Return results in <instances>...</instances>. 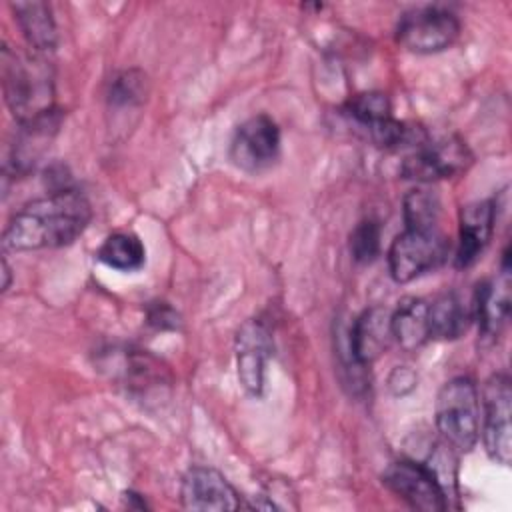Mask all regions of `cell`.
Wrapping results in <instances>:
<instances>
[{"mask_svg":"<svg viewBox=\"0 0 512 512\" xmlns=\"http://www.w3.org/2000/svg\"><path fill=\"white\" fill-rule=\"evenodd\" d=\"M90 220L92 206L80 190H52L12 216L2 244L18 252L68 246L88 228Z\"/></svg>","mask_w":512,"mask_h":512,"instance_id":"1","label":"cell"},{"mask_svg":"<svg viewBox=\"0 0 512 512\" xmlns=\"http://www.w3.org/2000/svg\"><path fill=\"white\" fill-rule=\"evenodd\" d=\"M2 90L18 124L38 122L56 112L50 64L38 52L22 54L2 46Z\"/></svg>","mask_w":512,"mask_h":512,"instance_id":"2","label":"cell"},{"mask_svg":"<svg viewBox=\"0 0 512 512\" xmlns=\"http://www.w3.org/2000/svg\"><path fill=\"white\" fill-rule=\"evenodd\" d=\"M436 428L450 450L470 452L480 438V400L474 380L456 376L436 398Z\"/></svg>","mask_w":512,"mask_h":512,"instance_id":"3","label":"cell"},{"mask_svg":"<svg viewBox=\"0 0 512 512\" xmlns=\"http://www.w3.org/2000/svg\"><path fill=\"white\" fill-rule=\"evenodd\" d=\"M472 162L466 142L458 136H444L418 142L400 166V174L414 182H434L464 172Z\"/></svg>","mask_w":512,"mask_h":512,"instance_id":"4","label":"cell"},{"mask_svg":"<svg viewBox=\"0 0 512 512\" xmlns=\"http://www.w3.org/2000/svg\"><path fill=\"white\" fill-rule=\"evenodd\" d=\"M460 34L458 18L438 6H424L406 12L396 26V40L402 48L416 54L442 52Z\"/></svg>","mask_w":512,"mask_h":512,"instance_id":"5","label":"cell"},{"mask_svg":"<svg viewBox=\"0 0 512 512\" xmlns=\"http://www.w3.org/2000/svg\"><path fill=\"white\" fill-rule=\"evenodd\" d=\"M448 254V242L438 230L406 228L398 234L388 250L390 276L406 284L420 274L436 268Z\"/></svg>","mask_w":512,"mask_h":512,"instance_id":"6","label":"cell"},{"mask_svg":"<svg viewBox=\"0 0 512 512\" xmlns=\"http://www.w3.org/2000/svg\"><path fill=\"white\" fill-rule=\"evenodd\" d=\"M482 440L488 456L508 466L512 456V388L504 372L492 374L482 390Z\"/></svg>","mask_w":512,"mask_h":512,"instance_id":"7","label":"cell"},{"mask_svg":"<svg viewBox=\"0 0 512 512\" xmlns=\"http://www.w3.org/2000/svg\"><path fill=\"white\" fill-rule=\"evenodd\" d=\"M384 486L408 506L422 512H444L448 494L434 470L424 462L396 460L382 472Z\"/></svg>","mask_w":512,"mask_h":512,"instance_id":"8","label":"cell"},{"mask_svg":"<svg viewBox=\"0 0 512 512\" xmlns=\"http://www.w3.org/2000/svg\"><path fill=\"white\" fill-rule=\"evenodd\" d=\"M280 154V130L276 122L258 114L244 120L230 142V160L244 172H262Z\"/></svg>","mask_w":512,"mask_h":512,"instance_id":"9","label":"cell"},{"mask_svg":"<svg viewBox=\"0 0 512 512\" xmlns=\"http://www.w3.org/2000/svg\"><path fill=\"white\" fill-rule=\"evenodd\" d=\"M180 502L186 510H238L240 498L232 484L214 468L192 466L180 484Z\"/></svg>","mask_w":512,"mask_h":512,"instance_id":"10","label":"cell"},{"mask_svg":"<svg viewBox=\"0 0 512 512\" xmlns=\"http://www.w3.org/2000/svg\"><path fill=\"white\" fill-rule=\"evenodd\" d=\"M272 356V338L260 320H248L236 334V368L242 388L260 396L264 388V372Z\"/></svg>","mask_w":512,"mask_h":512,"instance_id":"11","label":"cell"},{"mask_svg":"<svg viewBox=\"0 0 512 512\" xmlns=\"http://www.w3.org/2000/svg\"><path fill=\"white\" fill-rule=\"evenodd\" d=\"M510 250L502 254L500 276L478 286L472 312L484 338H496L510 316Z\"/></svg>","mask_w":512,"mask_h":512,"instance_id":"12","label":"cell"},{"mask_svg":"<svg viewBox=\"0 0 512 512\" xmlns=\"http://www.w3.org/2000/svg\"><path fill=\"white\" fill-rule=\"evenodd\" d=\"M392 312L382 306L366 308L350 328V354L354 364L374 362L392 342Z\"/></svg>","mask_w":512,"mask_h":512,"instance_id":"13","label":"cell"},{"mask_svg":"<svg viewBox=\"0 0 512 512\" xmlns=\"http://www.w3.org/2000/svg\"><path fill=\"white\" fill-rule=\"evenodd\" d=\"M496 208L492 200H476L460 210V236L456 250V266L468 268L486 250L494 230Z\"/></svg>","mask_w":512,"mask_h":512,"instance_id":"14","label":"cell"},{"mask_svg":"<svg viewBox=\"0 0 512 512\" xmlns=\"http://www.w3.org/2000/svg\"><path fill=\"white\" fill-rule=\"evenodd\" d=\"M10 6L32 52H38L42 56L54 52L58 34H56V22H54L50 4L32 0V2H12Z\"/></svg>","mask_w":512,"mask_h":512,"instance_id":"15","label":"cell"},{"mask_svg":"<svg viewBox=\"0 0 512 512\" xmlns=\"http://www.w3.org/2000/svg\"><path fill=\"white\" fill-rule=\"evenodd\" d=\"M392 336L406 352L422 348L430 340L428 302L418 296H404L392 312Z\"/></svg>","mask_w":512,"mask_h":512,"instance_id":"16","label":"cell"},{"mask_svg":"<svg viewBox=\"0 0 512 512\" xmlns=\"http://www.w3.org/2000/svg\"><path fill=\"white\" fill-rule=\"evenodd\" d=\"M474 318L472 304H466L460 294L446 292L428 304L430 338L454 340L460 338Z\"/></svg>","mask_w":512,"mask_h":512,"instance_id":"17","label":"cell"},{"mask_svg":"<svg viewBox=\"0 0 512 512\" xmlns=\"http://www.w3.org/2000/svg\"><path fill=\"white\" fill-rule=\"evenodd\" d=\"M98 260L118 272H136L146 264V248L132 232H114L98 248Z\"/></svg>","mask_w":512,"mask_h":512,"instance_id":"18","label":"cell"},{"mask_svg":"<svg viewBox=\"0 0 512 512\" xmlns=\"http://www.w3.org/2000/svg\"><path fill=\"white\" fill-rule=\"evenodd\" d=\"M440 202L436 194L424 188L410 190L404 196V224L412 230H438Z\"/></svg>","mask_w":512,"mask_h":512,"instance_id":"19","label":"cell"},{"mask_svg":"<svg viewBox=\"0 0 512 512\" xmlns=\"http://www.w3.org/2000/svg\"><path fill=\"white\" fill-rule=\"evenodd\" d=\"M146 74L140 70H122L110 80L108 102L110 106H138L148 92Z\"/></svg>","mask_w":512,"mask_h":512,"instance_id":"20","label":"cell"},{"mask_svg":"<svg viewBox=\"0 0 512 512\" xmlns=\"http://www.w3.org/2000/svg\"><path fill=\"white\" fill-rule=\"evenodd\" d=\"M348 116H352L358 124L370 128L386 118L392 116V104L390 98L384 92H362L356 94L348 104H346Z\"/></svg>","mask_w":512,"mask_h":512,"instance_id":"21","label":"cell"},{"mask_svg":"<svg viewBox=\"0 0 512 512\" xmlns=\"http://www.w3.org/2000/svg\"><path fill=\"white\" fill-rule=\"evenodd\" d=\"M352 258L360 264L372 262L380 252V226L376 220H362L350 234Z\"/></svg>","mask_w":512,"mask_h":512,"instance_id":"22","label":"cell"},{"mask_svg":"<svg viewBox=\"0 0 512 512\" xmlns=\"http://www.w3.org/2000/svg\"><path fill=\"white\" fill-rule=\"evenodd\" d=\"M418 376L408 366H396L388 376V388L394 396H406L416 388Z\"/></svg>","mask_w":512,"mask_h":512,"instance_id":"23","label":"cell"},{"mask_svg":"<svg viewBox=\"0 0 512 512\" xmlns=\"http://www.w3.org/2000/svg\"><path fill=\"white\" fill-rule=\"evenodd\" d=\"M148 322L152 324V326H156V328H176V324H178V320H176V314H174V310L170 308V306H166V304H156L152 310H150V314H148Z\"/></svg>","mask_w":512,"mask_h":512,"instance_id":"24","label":"cell"},{"mask_svg":"<svg viewBox=\"0 0 512 512\" xmlns=\"http://www.w3.org/2000/svg\"><path fill=\"white\" fill-rule=\"evenodd\" d=\"M10 266H8V262H6V258H2V276H4V282H2V290L6 292L8 288H10Z\"/></svg>","mask_w":512,"mask_h":512,"instance_id":"25","label":"cell"}]
</instances>
